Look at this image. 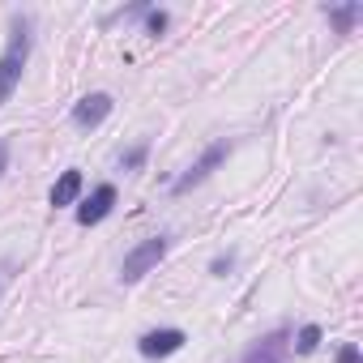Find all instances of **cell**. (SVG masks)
<instances>
[{"label": "cell", "mask_w": 363, "mask_h": 363, "mask_svg": "<svg viewBox=\"0 0 363 363\" xmlns=\"http://www.w3.org/2000/svg\"><path fill=\"white\" fill-rule=\"evenodd\" d=\"M30 60V18L26 13H13L9 22V43L0 52V107L13 99V90L22 86V69Z\"/></svg>", "instance_id": "cell-1"}, {"label": "cell", "mask_w": 363, "mask_h": 363, "mask_svg": "<svg viewBox=\"0 0 363 363\" xmlns=\"http://www.w3.org/2000/svg\"><path fill=\"white\" fill-rule=\"evenodd\" d=\"M167 235H150V240H141L137 248H128L124 252V265H120V282H141L162 257H167Z\"/></svg>", "instance_id": "cell-2"}, {"label": "cell", "mask_w": 363, "mask_h": 363, "mask_svg": "<svg viewBox=\"0 0 363 363\" xmlns=\"http://www.w3.org/2000/svg\"><path fill=\"white\" fill-rule=\"evenodd\" d=\"M227 154H231V141H210V145L201 150V158H197L184 175H179L175 184H171V193H189V189H197L201 179H210V175L227 162Z\"/></svg>", "instance_id": "cell-3"}, {"label": "cell", "mask_w": 363, "mask_h": 363, "mask_svg": "<svg viewBox=\"0 0 363 363\" xmlns=\"http://www.w3.org/2000/svg\"><path fill=\"white\" fill-rule=\"evenodd\" d=\"M184 342H189V333H184V329H175V325H167V329H150V333L137 337V354L150 359V363H158V359L179 354V350H184Z\"/></svg>", "instance_id": "cell-4"}, {"label": "cell", "mask_w": 363, "mask_h": 363, "mask_svg": "<svg viewBox=\"0 0 363 363\" xmlns=\"http://www.w3.org/2000/svg\"><path fill=\"white\" fill-rule=\"evenodd\" d=\"M286 350H291V333L286 329H274L261 342H252L240 363H286Z\"/></svg>", "instance_id": "cell-5"}, {"label": "cell", "mask_w": 363, "mask_h": 363, "mask_svg": "<svg viewBox=\"0 0 363 363\" xmlns=\"http://www.w3.org/2000/svg\"><path fill=\"white\" fill-rule=\"evenodd\" d=\"M111 107H116V99H111L107 90H94V94H86L82 103H73V124H77V128H99V124L111 116Z\"/></svg>", "instance_id": "cell-6"}, {"label": "cell", "mask_w": 363, "mask_h": 363, "mask_svg": "<svg viewBox=\"0 0 363 363\" xmlns=\"http://www.w3.org/2000/svg\"><path fill=\"white\" fill-rule=\"evenodd\" d=\"M111 210H116V184H99V189L77 206V223H82V227H99Z\"/></svg>", "instance_id": "cell-7"}, {"label": "cell", "mask_w": 363, "mask_h": 363, "mask_svg": "<svg viewBox=\"0 0 363 363\" xmlns=\"http://www.w3.org/2000/svg\"><path fill=\"white\" fill-rule=\"evenodd\" d=\"M77 197H82V171L69 167V171H60V179L52 184V197H48V201H52L56 210H65V206H73Z\"/></svg>", "instance_id": "cell-8"}, {"label": "cell", "mask_w": 363, "mask_h": 363, "mask_svg": "<svg viewBox=\"0 0 363 363\" xmlns=\"http://www.w3.org/2000/svg\"><path fill=\"white\" fill-rule=\"evenodd\" d=\"M325 18L337 26V35H350L354 22L363 18V0H350V5H325Z\"/></svg>", "instance_id": "cell-9"}, {"label": "cell", "mask_w": 363, "mask_h": 363, "mask_svg": "<svg viewBox=\"0 0 363 363\" xmlns=\"http://www.w3.org/2000/svg\"><path fill=\"white\" fill-rule=\"evenodd\" d=\"M320 337H325V333H320V325H303V329L295 333V342H291V346H295V354H312V350L320 346Z\"/></svg>", "instance_id": "cell-10"}, {"label": "cell", "mask_w": 363, "mask_h": 363, "mask_svg": "<svg viewBox=\"0 0 363 363\" xmlns=\"http://www.w3.org/2000/svg\"><path fill=\"white\" fill-rule=\"evenodd\" d=\"M167 26H171L167 9H150V13H145V35H154V39H158V35H162Z\"/></svg>", "instance_id": "cell-11"}, {"label": "cell", "mask_w": 363, "mask_h": 363, "mask_svg": "<svg viewBox=\"0 0 363 363\" xmlns=\"http://www.w3.org/2000/svg\"><path fill=\"white\" fill-rule=\"evenodd\" d=\"M145 154H150V145L141 141V145H133L128 154H120V167H124V171H137V167L145 162Z\"/></svg>", "instance_id": "cell-12"}, {"label": "cell", "mask_w": 363, "mask_h": 363, "mask_svg": "<svg viewBox=\"0 0 363 363\" xmlns=\"http://www.w3.org/2000/svg\"><path fill=\"white\" fill-rule=\"evenodd\" d=\"M231 265H235V257H218V261L210 265V274H214V278H227V274H231Z\"/></svg>", "instance_id": "cell-13"}, {"label": "cell", "mask_w": 363, "mask_h": 363, "mask_svg": "<svg viewBox=\"0 0 363 363\" xmlns=\"http://www.w3.org/2000/svg\"><path fill=\"white\" fill-rule=\"evenodd\" d=\"M359 359H363L359 346H342V350H337V363H359Z\"/></svg>", "instance_id": "cell-14"}, {"label": "cell", "mask_w": 363, "mask_h": 363, "mask_svg": "<svg viewBox=\"0 0 363 363\" xmlns=\"http://www.w3.org/2000/svg\"><path fill=\"white\" fill-rule=\"evenodd\" d=\"M5 171H9V141L0 137V175H5Z\"/></svg>", "instance_id": "cell-15"}]
</instances>
